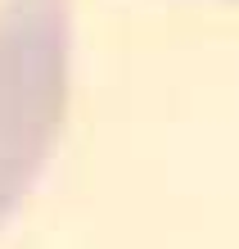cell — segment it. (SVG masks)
Wrapping results in <instances>:
<instances>
[{"mask_svg":"<svg viewBox=\"0 0 239 249\" xmlns=\"http://www.w3.org/2000/svg\"><path fill=\"white\" fill-rule=\"evenodd\" d=\"M68 0H0V227L36 186L68 105Z\"/></svg>","mask_w":239,"mask_h":249,"instance_id":"1","label":"cell"}]
</instances>
